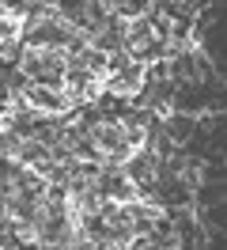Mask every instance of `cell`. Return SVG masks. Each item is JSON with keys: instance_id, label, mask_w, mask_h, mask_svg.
I'll return each mask as SVG.
<instances>
[{"instance_id": "6da1fadb", "label": "cell", "mask_w": 227, "mask_h": 250, "mask_svg": "<svg viewBox=\"0 0 227 250\" xmlns=\"http://www.w3.org/2000/svg\"><path fill=\"white\" fill-rule=\"evenodd\" d=\"M64 49H38V46H23L19 53V72L27 80L30 87H61L64 83Z\"/></svg>"}, {"instance_id": "7a4b0ae2", "label": "cell", "mask_w": 227, "mask_h": 250, "mask_svg": "<svg viewBox=\"0 0 227 250\" xmlns=\"http://www.w3.org/2000/svg\"><path fill=\"white\" fill-rule=\"evenodd\" d=\"M95 189H99L103 201H114V205L136 201V186L125 178L121 167H114V163H99V167H95Z\"/></svg>"}, {"instance_id": "3957f363", "label": "cell", "mask_w": 227, "mask_h": 250, "mask_svg": "<svg viewBox=\"0 0 227 250\" xmlns=\"http://www.w3.org/2000/svg\"><path fill=\"white\" fill-rule=\"evenodd\" d=\"M23 103H27L34 114H42V118H64V114H72V99L61 91V87H27L23 91Z\"/></svg>"}, {"instance_id": "277c9868", "label": "cell", "mask_w": 227, "mask_h": 250, "mask_svg": "<svg viewBox=\"0 0 227 250\" xmlns=\"http://www.w3.org/2000/svg\"><path fill=\"white\" fill-rule=\"evenodd\" d=\"M155 163H159V156L151 148H140V152H133V156L121 163V171H125V178L133 186H148L151 178H155Z\"/></svg>"}, {"instance_id": "5b68a950", "label": "cell", "mask_w": 227, "mask_h": 250, "mask_svg": "<svg viewBox=\"0 0 227 250\" xmlns=\"http://www.w3.org/2000/svg\"><path fill=\"white\" fill-rule=\"evenodd\" d=\"M197 129H201V125H197L193 114H178V110H170V114L163 118V133L178 144V148H186V144H189V137H193Z\"/></svg>"}, {"instance_id": "8992f818", "label": "cell", "mask_w": 227, "mask_h": 250, "mask_svg": "<svg viewBox=\"0 0 227 250\" xmlns=\"http://www.w3.org/2000/svg\"><path fill=\"white\" fill-rule=\"evenodd\" d=\"M148 8H151V0H118V8H114V16L129 23V19H140L144 12H148Z\"/></svg>"}, {"instance_id": "52a82bcc", "label": "cell", "mask_w": 227, "mask_h": 250, "mask_svg": "<svg viewBox=\"0 0 227 250\" xmlns=\"http://www.w3.org/2000/svg\"><path fill=\"white\" fill-rule=\"evenodd\" d=\"M19 144H23V141L15 137L12 129H0V156H4V159H12V163H15V156H19Z\"/></svg>"}, {"instance_id": "ba28073f", "label": "cell", "mask_w": 227, "mask_h": 250, "mask_svg": "<svg viewBox=\"0 0 227 250\" xmlns=\"http://www.w3.org/2000/svg\"><path fill=\"white\" fill-rule=\"evenodd\" d=\"M64 250H103V243H95V239H83V235H72V243Z\"/></svg>"}]
</instances>
